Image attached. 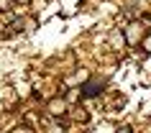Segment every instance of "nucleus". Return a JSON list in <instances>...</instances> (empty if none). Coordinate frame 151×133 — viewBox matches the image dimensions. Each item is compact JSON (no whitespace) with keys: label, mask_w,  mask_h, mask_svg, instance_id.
I'll return each mask as SVG.
<instances>
[{"label":"nucleus","mask_w":151,"mask_h":133,"mask_svg":"<svg viewBox=\"0 0 151 133\" xmlns=\"http://www.w3.org/2000/svg\"><path fill=\"white\" fill-rule=\"evenodd\" d=\"M105 87H108V85H105V79H103V77H92V79H87V82H85L80 90H82V97H87V100H90V97L103 95V92H105Z\"/></svg>","instance_id":"f257e3e1"},{"label":"nucleus","mask_w":151,"mask_h":133,"mask_svg":"<svg viewBox=\"0 0 151 133\" xmlns=\"http://www.w3.org/2000/svg\"><path fill=\"white\" fill-rule=\"evenodd\" d=\"M46 113H49V115H54V118H64L67 113H69V102L64 100V97H54V100H49Z\"/></svg>","instance_id":"f03ea898"},{"label":"nucleus","mask_w":151,"mask_h":133,"mask_svg":"<svg viewBox=\"0 0 151 133\" xmlns=\"http://www.w3.org/2000/svg\"><path fill=\"white\" fill-rule=\"evenodd\" d=\"M123 36H126V44H138L143 36V26L141 23H128L126 31H123Z\"/></svg>","instance_id":"7ed1b4c3"},{"label":"nucleus","mask_w":151,"mask_h":133,"mask_svg":"<svg viewBox=\"0 0 151 133\" xmlns=\"http://www.w3.org/2000/svg\"><path fill=\"white\" fill-rule=\"evenodd\" d=\"M108 41H110V46L113 49H123L126 46V36H123V31H110V36H108Z\"/></svg>","instance_id":"20e7f679"},{"label":"nucleus","mask_w":151,"mask_h":133,"mask_svg":"<svg viewBox=\"0 0 151 133\" xmlns=\"http://www.w3.org/2000/svg\"><path fill=\"white\" fill-rule=\"evenodd\" d=\"M23 26H26V21H23V18H16V21H13V23H10V28H8V31H3V36H5V39H10V36H13V33H18V31H23Z\"/></svg>","instance_id":"39448f33"},{"label":"nucleus","mask_w":151,"mask_h":133,"mask_svg":"<svg viewBox=\"0 0 151 133\" xmlns=\"http://www.w3.org/2000/svg\"><path fill=\"white\" fill-rule=\"evenodd\" d=\"M72 118L80 120V123H87V120H90V113H87V110H72Z\"/></svg>","instance_id":"423d86ee"},{"label":"nucleus","mask_w":151,"mask_h":133,"mask_svg":"<svg viewBox=\"0 0 151 133\" xmlns=\"http://www.w3.org/2000/svg\"><path fill=\"white\" fill-rule=\"evenodd\" d=\"M141 49L146 51V54H151V31L141 36Z\"/></svg>","instance_id":"0eeeda50"},{"label":"nucleus","mask_w":151,"mask_h":133,"mask_svg":"<svg viewBox=\"0 0 151 133\" xmlns=\"http://www.w3.org/2000/svg\"><path fill=\"white\" fill-rule=\"evenodd\" d=\"M82 97V90L80 87H74V90H69V92H67V97H64V100L67 102H74V100H80Z\"/></svg>","instance_id":"6e6552de"},{"label":"nucleus","mask_w":151,"mask_h":133,"mask_svg":"<svg viewBox=\"0 0 151 133\" xmlns=\"http://www.w3.org/2000/svg\"><path fill=\"white\" fill-rule=\"evenodd\" d=\"M46 133H64V125L54 123V125H49V131H46Z\"/></svg>","instance_id":"1a4fd4ad"},{"label":"nucleus","mask_w":151,"mask_h":133,"mask_svg":"<svg viewBox=\"0 0 151 133\" xmlns=\"http://www.w3.org/2000/svg\"><path fill=\"white\" fill-rule=\"evenodd\" d=\"M115 133H133V128H131V125H126V123H123V125H118V131H115Z\"/></svg>","instance_id":"9d476101"},{"label":"nucleus","mask_w":151,"mask_h":133,"mask_svg":"<svg viewBox=\"0 0 151 133\" xmlns=\"http://www.w3.org/2000/svg\"><path fill=\"white\" fill-rule=\"evenodd\" d=\"M10 8V0H0V10H8Z\"/></svg>","instance_id":"9b49d317"},{"label":"nucleus","mask_w":151,"mask_h":133,"mask_svg":"<svg viewBox=\"0 0 151 133\" xmlns=\"http://www.w3.org/2000/svg\"><path fill=\"white\" fill-rule=\"evenodd\" d=\"M13 133H31V128H18V131H13Z\"/></svg>","instance_id":"f8f14e48"},{"label":"nucleus","mask_w":151,"mask_h":133,"mask_svg":"<svg viewBox=\"0 0 151 133\" xmlns=\"http://www.w3.org/2000/svg\"><path fill=\"white\" fill-rule=\"evenodd\" d=\"M23 3H28V0H23Z\"/></svg>","instance_id":"ddd939ff"}]
</instances>
